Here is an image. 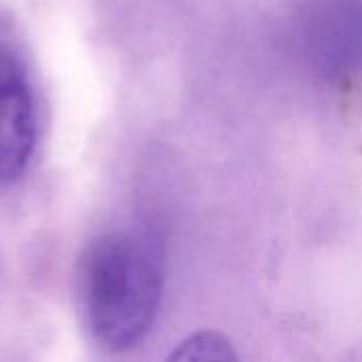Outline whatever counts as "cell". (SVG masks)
Wrapping results in <instances>:
<instances>
[{
    "label": "cell",
    "mask_w": 362,
    "mask_h": 362,
    "mask_svg": "<svg viewBox=\"0 0 362 362\" xmlns=\"http://www.w3.org/2000/svg\"><path fill=\"white\" fill-rule=\"evenodd\" d=\"M174 358H195V361H227L233 358L229 344L216 333L195 335L191 341L182 344V350L174 354Z\"/></svg>",
    "instance_id": "277c9868"
},
{
    "label": "cell",
    "mask_w": 362,
    "mask_h": 362,
    "mask_svg": "<svg viewBox=\"0 0 362 362\" xmlns=\"http://www.w3.org/2000/svg\"><path fill=\"white\" fill-rule=\"evenodd\" d=\"M308 53L327 76H348L362 66V2L327 0L310 17Z\"/></svg>",
    "instance_id": "3957f363"
},
{
    "label": "cell",
    "mask_w": 362,
    "mask_h": 362,
    "mask_svg": "<svg viewBox=\"0 0 362 362\" xmlns=\"http://www.w3.org/2000/svg\"><path fill=\"white\" fill-rule=\"evenodd\" d=\"M163 286L159 244L140 231L98 238L81 263L78 295L85 327L108 352L138 346L151 331Z\"/></svg>",
    "instance_id": "6da1fadb"
},
{
    "label": "cell",
    "mask_w": 362,
    "mask_h": 362,
    "mask_svg": "<svg viewBox=\"0 0 362 362\" xmlns=\"http://www.w3.org/2000/svg\"><path fill=\"white\" fill-rule=\"evenodd\" d=\"M38 138L34 91L21 59L0 42V185L28 170Z\"/></svg>",
    "instance_id": "7a4b0ae2"
}]
</instances>
